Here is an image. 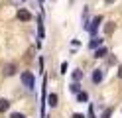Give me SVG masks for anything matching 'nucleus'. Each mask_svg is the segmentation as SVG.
<instances>
[{"label": "nucleus", "mask_w": 122, "mask_h": 118, "mask_svg": "<svg viewBox=\"0 0 122 118\" xmlns=\"http://www.w3.org/2000/svg\"><path fill=\"white\" fill-rule=\"evenodd\" d=\"M20 79H22V85H24L26 89H30V91H32L34 87H36V79H34V75L30 73V71H22Z\"/></svg>", "instance_id": "1"}, {"label": "nucleus", "mask_w": 122, "mask_h": 118, "mask_svg": "<svg viewBox=\"0 0 122 118\" xmlns=\"http://www.w3.org/2000/svg\"><path fill=\"white\" fill-rule=\"evenodd\" d=\"M101 22H102V16H97V18L93 20V24H91V26H89V31H91V34H97V30H98V26H101Z\"/></svg>", "instance_id": "2"}, {"label": "nucleus", "mask_w": 122, "mask_h": 118, "mask_svg": "<svg viewBox=\"0 0 122 118\" xmlns=\"http://www.w3.org/2000/svg\"><path fill=\"white\" fill-rule=\"evenodd\" d=\"M102 77H104V71H102V69H95V71H93V83H95V85L101 83Z\"/></svg>", "instance_id": "3"}, {"label": "nucleus", "mask_w": 122, "mask_h": 118, "mask_svg": "<svg viewBox=\"0 0 122 118\" xmlns=\"http://www.w3.org/2000/svg\"><path fill=\"white\" fill-rule=\"evenodd\" d=\"M30 18H32V14H30L26 8H20L18 10V20H22V22H28Z\"/></svg>", "instance_id": "4"}, {"label": "nucleus", "mask_w": 122, "mask_h": 118, "mask_svg": "<svg viewBox=\"0 0 122 118\" xmlns=\"http://www.w3.org/2000/svg\"><path fill=\"white\" fill-rule=\"evenodd\" d=\"M91 49H98V47H102V39L101 37H93L91 39V43H89Z\"/></svg>", "instance_id": "5"}, {"label": "nucleus", "mask_w": 122, "mask_h": 118, "mask_svg": "<svg viewBox=\"0 0 122 118\" xmlns=\"http://www.w3.org/2000/svg\"><path fill=\"white\" fill-rule=\"evenodd\" d=\"M14 73H16V63H10V65L4 67V75H6V77H12Z\"/></svg>", "instance_id": "6"}, {"label": "nucleus", "mask_w": 122, "mask_h": 118, "mask_svg": "<svg viewBox=\"0 0 122 118\" xmlns=\"http://www.w3.org/2000/svg\"><path fill=\"white\" fill-rule=\"evenodd\" d=\"M57 102H59V98H57V94H55V92H51L49 97H47V104H49L51 108H55V106H57Z\"/></svg>", "instance_id": "7"}, {"label": "nucleus", "mask_w": 122, "mask_h": 118, "mask_svg": "<svg viewBox=\"0 0 122 118\" xmlns=\"http://www.w3.org/2000/svg\"><path fill=\"white\" fill-rule=\"evenodd\" d=\"M106 53H108V49H106L104 45H102V47H98V49L95 51V59H102V57H104Z\"/></svg>", "instance_id": "8"}, {"label": "nucleus", "mask_w": 122, "mask_h": 118, "mask_svg": "<svg viewBox=\"0 0 122 118\" xmlns=\"http://www.w3.org/2000/svg\"><path fill=\"white\" fill-rule=\"evenodd\" d=\"M10 108V100L8 98H0V112H6Z\"/></svg>", "instance_id": "9"}, {"label": "nucleus", "mask_w": 122, "mask_h": 118, "mask_svg": "<svg viewBox=\"0 0 122 118\" xmlns=\"http://www.w3.org/2000/svg\"><path fill=\"white\" fill-rule=\"evenodd\" d=\"M77 100H79V102H87V100H89V92L81 91V92L77 94Z\"/></svg>", "instance_id": "10"}, {"label": "nucleus", "mask_w": 122, "mask_h": 118, "mask_svg": "<svg viewBox=\"0 0 122 118\" xmlns=\"http://www.w3.org/2000/svg\"><path fill=\"white\" fill-rule=\"evenodd\" d=\"M73 79H75V83L83 79V73H81V69H75V71H73Z\"/></svg>", "instance_id": "11"}, {"label": "nucleus", "mask_w": 122, "mask_h": 118, "mask_svg": "<svg viewBox=\"0 0 122 118\" xmlns=\"http://www.w3.org/2000/svg\"><path fill=\"white\" fill-rule=\"evenodd\" d=\"M69 89H71V92H75V94H79V92H81V85H79V83H73V85L69 87Z\"/></svg>", "instance_id": "12"}, {"label": "nucleus", "mask_w": 122, "mask_h": 118, "mask_svg": "<svg viewBox=\"0 0 122 118\" xmlns=\"http://www.w3.org/2000/svg\"><path fill=\"white\" fill-rule=\"evenodd\" d=\"M104 31H106V34H112V31H114V22H108V24H106Z\"/></svg>", "instance_id": "13"}, {"label": "nucleus", "mask_w": 122, "mask_h": 118, "mask_svg": "<svg viewBox=\"0 0 122 118\" xmlns=\"http://www.w3.org/2000/svg\"><path fill=\"white\" fill-rule=\"evenodd\" d=\"M37 31H40V39H43V24L40 20V26H37Z\"/></svg>", "instance_id": "14"}, {"label": "nucleus", "mask_w": 122, "mask_h": 118, "mask_svg": "<svg viewBox=\"0 0 122 118\" xmlns=\"http://www.w3.org/2000/svg\"><path fill=\"white\" fill-rule=\"evenodd\" d=\"M10 118H26V114H22V112H12Z\"/></svg>", "instance_id": "15"}, {"label": "nucleus", "mask_w": 122, "mask_h": 118, "mask_svg": "<svg viewBox=\"0 0 122 118\" xmlns=\"http://www.w3.org/2000/svg\"><path fill=\"white\" fill-rule=\"evenodd\" d=\"M110 114H112V108H106V112H104L102 118H110Z\"/></svg>", "instance_id": "16"}, {"label": "nucleus", "mask_w": 122, "mask_h": 118, "mask_svg": "<svg viewBox=\"0 0 122 118\" xmlns=\"http://www.w3.org/2000/svg\"><path fill=\"white\" fill-rule=\"evenodd\" d=\"M71 118H85V116H83V114H79V112H75V114H73Z\"/></svg>", "instance_id": "17"}, {"label": "nucleus", "mask_w": 122, "mask_h": 118, "mask_svg": "<svg viewBox=\"0 0 122 118\" xmlns=\"http://www.w3.org/2000/svg\"><path fill=\"white\" fill-rule=\"evenodd\" d=\"M116 73H118V77L122 79V65H118V71H116Z\"/></svg>", "instance_id": "18"}, {"label": "nucleus", "mask_w": 122, "mask_h": 118, "mask_svg": "<svg viewBox=\"0 0 122 118\" xmlns=\"http://www.w3.org/2000/svg\"><path fill=\"white\" fill-rule=\"evenodd\" d=\"M104 2H106V4H112V2H114V0H104Z\"/></svg>", "instance_id": "19"}, {"label": "nucleus", "mask_w": 122, "mask_h": 118, "mask_svg": "<svg viewBox=\"0 0 122 118\" xmlns=\"http://www.w3.org/2000/svg\"><path fill=\"white\" fill-rule=\"evenodd\" d=\"M37 2H43V0H37Z\"/></svg>", "instance_id": "20"}]
</instances>
